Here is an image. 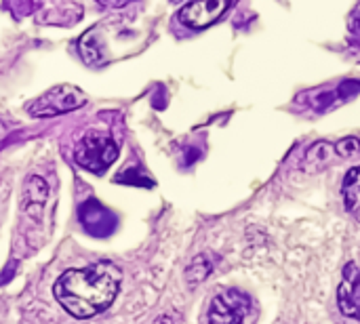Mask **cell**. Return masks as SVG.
Returning <instances> with one entry per match:
<instances>
[{
  "instance_id": "6da1fadb",
  "label": "cell",
  "mask_w": 360,
  "mask_h": 324,
  "mask_svg": "<svg viewBox=\"0 0 360 324\" xmlns=\"http://www.w3.org/2000/svg\"><path fill=\"white\" fill-rule=\"evenodd\" d=\"M120 287V270L110 261L72 268L53 287L55 299L74 318H91L108 310Z\"/></svg>"
},
{
  "instance_id": "7a4b0ae2",
  "label": "cell",
  "mask_w": 360,
  "mask_h": 324,
  "mask_svg": "<svg viewBox=\"0 0 360 324\" xmlns=\"http://www.w3.org/2000/svg\"><path fill=\"white\" fill-rule=\"evenodd\" d=\"M118 156V145L116 141L105 135V133H99V131H93V133H86L82 137V141L78 143L76 152H74V158L76 162L91 171V173H105L108 167H112V162L116 160Z\"/></svg>"
},
{
  "instance_id": "3957f363",
  "label": "cell",
  "mask_w": 360,
  "mask_h": 324,
  "mask_svg": "<svg viewBox=\"0 0 360 324\" xmlns=\"http://www.w3.org/2000/svg\"><path fill=\"white\" fill-rule=\"evenodd\" d=\"M80 105H84L82 91L76 89V86H72V84H61V86L51 89L42 97H38L30 105V114L32 116H38V118H46V116L65 114V112L76 110Z\"/></svg>"
},
{
  "instance_id": "277c9868",
  "label": "cell",
  "mask_w": 360,
  "mask_h": 324,
  "mask_svg": "<svg viewBox=\"0 0 360 324\" xmlns=\"http://www.w3.org/2000/svg\"><path fill=\"white\" fill-rule=\"evenodd\" d=\"M249 310H251L249 297L236 289H230L213 297L207 312V320L209 324H243Z\"/></svg>"
},
{
  "instance_id": "5b68a950",
  "label": "cell",
  "mask_w": 360,
  "mask_h": 324,
  "mask_svg": "<svg viewBox=\"0 0 360 324\" xmlns=\"http://www.w3.org/2000/svg\"><path fill=\"white\" fill-rule=\"evenodd\" d=\"M230 4L232 0H190L179 11V21L192 30H205L219 21Z\"/></svg>"
},
{
  "instance_id": "8992f818",
  "label": "cell",
  "mask_w": 360,
  "mask_h": 324,
  "mask_svg": "<svg viewBox=\"0 0 360 324\" xmlns=\"http://www.w3.org/2000/svg\"><path fill=\"white\" fill-rule=\"evenodd\" d=\"M338 306L346 318L360 320V268L356 264L344 268V280L338 289Z\"/></svg>"
},
{
  "instance_id": "52a82bcc",
  "label": "cell",
  "mask_w": 360,
  "mask_h": 324,
  "mask_svg": "<svg viewBox=\"0 0 360 324\" xmlns=\"http://www.w3.org/2000/svg\"><path fill=\"white\" fill-rule=\"evenodd\" d=\"M342 196L350 213H354L360 207V167H354L346 173L342 183Z\"/></svg>"
},
{
  "instance_id": "ba28073f",
  "label": "cell",
  "mask_w": 360,
  "mask_h": 324,
  "mask_svg": "<svg viewBox=\"0 0 360 324\" xmlns=\"http://www.w3.org/2000/svg\"><path fill=\"white\" fill-rule=\"evenodd\" d=\"M333 154H335V148H333L331 143L319 141V143H314V145L308 150L306 162H308V167H312V169H323V167L331 164Z\"/></svg>"
},
{
  "instance_id": "9c48e42d",
  "label": "cell",
  "mask_w": 360,
  "mask_h": 324,
  "mask_svg": "<svg viewBox=\"0 0 360 324\" xmlns=\"http://www.w3.org/2000/svg\"><path fill=\"white\" fill-rule=\"evenodd\" d=\"M213 272V264L209 259V255H198L186 270V280L190 287H196L200 285L202 280H207V276Z\"/></svg>"
},
{
  "instance_id": "30bf717a",
  "label": "cell",
  "mask_w": 360,
  "mask_h": 324,
  "mask_svg": "<svg viewBox=\"0 0 360 324\" xmlns=\"http://www.w3.org/2000/svg\"><path fill=\"white\" fill-rule=\"evenodd\" d=\"M25 198L30 202L42 205L49 198V186L42 177H30L25 183Z\"/></svg>"
},
{
  "instance_id": "8fae6325",
  "label": "cell",
  "mask_w": 360,
  "mask_h": 324,
  "mask_svg": "<svg viewBox=\"0 0 360 324\" xmlns=\"http://www.w3.org/2000/svg\"><path fill=\"white\" fill-rule=\"evenodd\" d=\"M333 148H335V154L338 156L350 158V156H356L360 152V139H356V137H346V139L338 141Z\"/></svg>"
},
{
  "instance_id": "7c38bea8",
  "label": "cell",
  "mask_w": 360,
  "mask_h": 324,
  "mask_svg": "<svg viewBox=\"0 0 360 324\" xmlns=\"http://www.w3.org/2000/svg\"><path fill=\"white\" fill-rule=\"evenodd\" d=\"M95 2H99L101 6H108V8H118V6H124L131 0H95Z\"/></svg>"
},
{
  "instance_id": "4fadbf2b",
  "label": "cell",
  "mask_w": 360,
  "mask_h": 324,
  "mask_svg": "<svg viewBox=\"0 0 360 324\" xmlns=\"http://www.w3.org/2000/svg\"><path fill=\"white\" fill-rule=\"evenodd\" d=\"M342 93H346V95H352V93H356L360 91V82H346V84H342V89H340ZM344 95V97H346Z\"/></svg>"
},
{
  "instance_id": "5bb4252c",
  "label": "cell",
  "mask_w": 360,
  "mask_h": 324,
  "mask_svg": "<svg viewBox=\"0 0 360 324\" xmlns=\"http://www.w3.org/2000/svg\"><path fill=\"white\" fill-rule=\"evenodd\" d=\"M154 324H173V320H171L169 316H160V318H158Z\"/></svg>"
},
{
  "instance_id": "9a60e30c",
  "label": "cell",
  "mask_w": 360,
  "mask_h": 324,
  "mask_svg": "<svg viewBox=\"0 0 360 324\" xmlns=\"http://www.w3.org/2000/svg\"><path fill=\"white\" fill-rule=\"evenodd\" d=\"M356 21H359V25H360V11H359V19H356Z\"/></svg>"
},
{
  "instance_id": "2e32d148",
  "label": "cell",
  "mask_w": 360,
  "mask_h": 324,
  "mask_svg": "<svg viewBox=\"0 0 360 324\" xmlns=\"http://www.w3.org/2000/svg\"><path fill=\"white\" fill-rule=\"evenodd\" d=\"M0 135H2V124H0Z\"/></svg>"
},
{
  "instance_id": "e0dca14e",
  "label": "cell",
  "mask_w": 360,
  "mask_h": 324,
  "mask_svg": "<svg viewBox=\"0 0 360 324\" xmlns=\"http://www.w3.org/2000/svg\"><path fill=\"white\" fill-rule=\"evenodd\" d=\"M175 2H179V0H175Z\"/></svg>"
}]
</instances>
